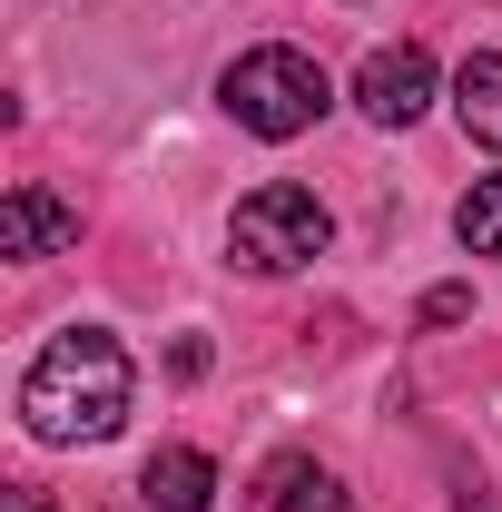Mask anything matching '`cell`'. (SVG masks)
<instances>
[{
	"label": "cell",
	"instance_id": "6da1fadb",
	"mask_svg": "<svg viewBox=\"0 0 502 512\" xmlns=\"http://www.w3.org/2000/svg\"><path fill=\"white\" fill-rule=\"evenodd\" d=\"M128 394H138L128 345L109 325H69V335L40 345V365L20 375V424L40 444H109L128 424Z\"/></svg>",
	"mask_w": 502,
	"mask_h": 512
},
{
	"label": "cell",
	"instance_id": "7a4b0ae2",
	"mask_svg": "<svg viewBox=\"0 0 502 512\" xmlns=\"http://www.w3.org/2000/svg\"><path fill=\"white\" fill-rule=\"evenodd\" d=\"M217 99H227V119L256 128V138H306L315 119H325V69L306 60V50H286V40H266V50H247V60L217 79Z\"/></svg>",
	"mask_w": 502,
	"mask_h": 512
},
{
	"label": "cell",
	"instance_id": "3957f363",
	"mask_svg": "<svg viewBox=\"0 0 502 512\" xmlns=\"http://www.w3.org/2000/svg\"><path fill=\"white\" fill-rule=\"evenodd\" d=\"M335 247V217H325V197L315 188H256L237 197V217H227V256L247 266V276H286V266H315V256Z\"/></svg>",
	"mask_w": 502,
	"mask_h": 512
},
{
	"label": "cell",
	"instance_id": "277c9868",
	"mask_svg": "<svg viewBox=\"0 0 502 512\" xmlns=\"http://www.w3.org/2000/svg\"><path fill=\"white\" fill-rule=\"evenodd\" d=\"M424 99H434V60H424L414 40H394V50H375V60L355 69V109L375 128H414Z\"/></svg>",
	"mask_w": 502,
	"mask_h": 512
},
{
	"label": "cell",
	"instance_id": "5b68a950",
	"mask_svg": "<svg viewBox=\"0 0 502 512\" xmlns=\"http://www.w3.org/2000/svg\"><path fill=\"white\" fill-rule=\"evenodd\" d=\"M247 512H355V493H345L315 453H276V463H256Z\"/></svg>",
	"mask_w": 502,
	"mask_h": 512
},
{
	"label": "cell",
	"instance_id": "8992f818",
	"mask_svg": "<svg viewBox=\"0 0 502 512\" xmlns=\"http://www.w3.org/2000/svg\"><path fill=\"white\" fill-rule=\"evenodd\" d=\"M79 247V207H60L50 188H10L0 197V256H50Z\"/></svg>",
	"mask_w": 502,
	"mask_h": 512
},
{
	"label": "cell",
	"instance_id": "52a82bcc",
	"mask_svg": "<svg viewBox=\"0 0 502 512\" xmlns=\"http://www.w3.org/2000/svg\"><path fill=\"white\" fill-rule=\"evenodd\" d=\"M138 493H148V512H207L217 463H207L197 444H158L148 463H138Z\"/></svg>",
	"mask_w": 502,
	"mask_h": 512
},
{
	"label": "cell",
	"instance_id": "ba28073f",
	"mask_svg": "<svg viewBox=\"0 0 502 512\" xmlns=\"http://www.w3.org/2000/svg\"><path fill=\"white\" fill-rule=\"evenodd\" d=\"M453 119L473 148H502V50H473L453 69Z\"/></svg>",
	"mask_w": 502,
	"mask_h": 512
},
{
	"label": "cell",
	"instance_id": "9c48e42d",
	"mask_svg": "<svg viewBox=\"0 0 502 512\" xmlns=\"http://www.w3.org/2000/svg\"><path fill=\"white\" fill-rule=\"evenodd\" d=\"M453 237L473 256H502V178H473L463 188V207H453Z\"/></svg>",
	"mask_w": 502,
	"mask_h": 512
},
{
	"label": "cell",
	"instance_id": "30bf717a",
	"mask_svg": "<svg viewBox=\"0 0 502 512\" xmlns=\"http://www.w3.org/2000/svg\"><path fill=\"white\" fill-rule=\"evenodd\" d=\"M463 306H473L463 286H434V296H424V325H453V316H463Z\"/></svg>",
	"mask_w": 502,
	"mask_h": 512
},
{
	"label": "cell",
	"instance_id": "8fae6325",
	"mask_svg": "<svg viewBox=\"0 0 502 512\" xmlns=\"http://www.w3.org/2000/svg\"><path fill=\"white\" fill-rule=\"evenodd\" d=\"M0 512H50V493H40V483H10V493H0Z\"/></svg>",
	"mask_w": 502,
	"mask_h": 512
}]
</instances>
